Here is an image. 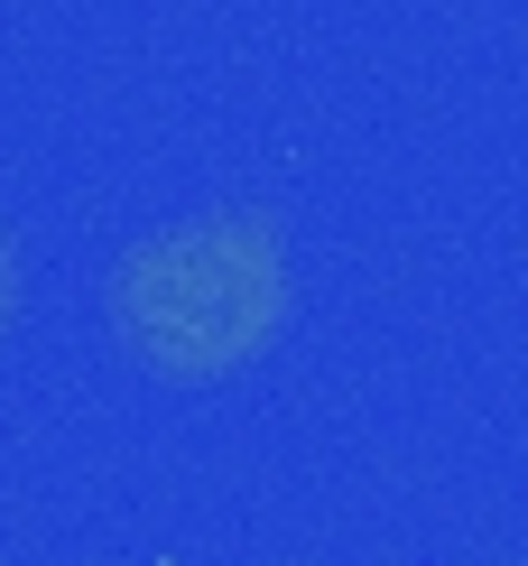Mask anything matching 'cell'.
<instances>
[{
  "label": "cell",
  "instance_id": "obj_1",
  "mask_svg": "<svg viewBox=\"0 0 528 566\" xmlns=\"http://www.w3.org/2000/svg\"><path fill=\"white\" fill-rule=\"evenodd\" d=\"M287 242L270 214H196L122 251L112 335L158 381H223L260 363L287 325Z\"/></svg>",
  "mask_w": 528,
  "mask_h": 566
},
{
  "label": "cell",
  "instance_id": "obj_2",
  "mask_svg": "<svg viewBox=\"0 0 528 566\" xmlns=\"http://www.w3.org/2000/svg\"><path fill=\"white\" fill-rule=\"evenodd\" d=\"M10 316H19V251H10V232H0V335H10Z\"/></svg>",
  "mask_w": 528,
  "mask_h": 566
}]
</instances>
